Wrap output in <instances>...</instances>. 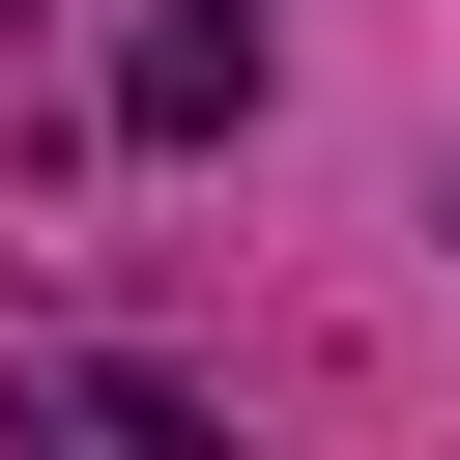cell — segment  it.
Segmentation results:
<instances>
[{"mask_svg":"<svg viewBox=\"0 0 460 460\" xmlns=\"http://www.w3.org/2000/svg\"><path fill=\"white\" fill-rule=\"evenodd\" d=\"M115 115H144V144H230V115H259V29H144Z\"/></svg>","mask_w":460,"mask_h":460,"instance_id":"cell-1","label":"cell"}]
</instances>
